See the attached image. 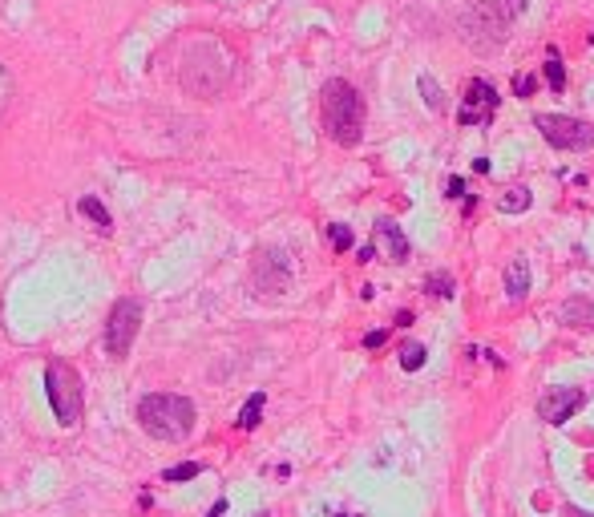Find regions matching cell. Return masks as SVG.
<instances>
[{"mask_svg":"<svg viewBox=\"0 0 594 517\" xmlns=\"http://www.w3.org/2000/svg\"><path fill=\"white\" fill-rule=\"evenodd\" d=\"M178 81L194 97H219L223 85L231 81V53L215 37L190 41L182 53V65H178Z\"/></svg>","mask_w":594,"mask_h":517,"instance_id":"6da1fadb","label":"cell"},{"mask_svg":"<svg viewBox=\"0 0 594 517\" xmlns=\"http://www.w3.org/2000/svg\"><path fill=\"white\" fill-rule=\"evenodd\" d=\"M320 106H324V130L336 146H356L364 138V101L356 85H348L344 77H332L320 93Z\"/></svg>","mask_w":594,"mask_h":517,"instance_id":"7a4b0ae2","label":"cell"},{"mask_svg":"<svg viewBox=\"0 0 594 517\" xmlns=\"http://www.w3.org/2000/svg\"><path fill=\"white\" fill-rule=\"evenodd\" d=\"M138 421L154 441H186L194 429V404L178 392H150L138 404Z\"/></svg>","mask_w":594,"mask_h":517,"instance_id":"3957f363","label":"cell"},{"mask_svg":"<svg viewBox=\"0 0 594 517\" xmlns=\"http://www.w3.org/2000/svg\"><path fill=\"white\" fill-rule=\"evenodd\" d=\"M45 392H49V404H53L57 425H65V429L81 425V408H85V400H81V376H77L73 364H65V360H49V368H45Z\"/></svg>","mask_w":594,"mask_h":517,"instance_id":"277c9868","label":"cell"},{"mask_svg":"<svg viewBox=\"0 0 594 517\" xmlns=\"http://www.w3.org/2000/svg\"><path fill=\"white\" fill-rule=\"evenodd\" d=\"M461 33L473 49L489 53V49H502L506 37H510V17L493 5V0H481V5H473L465 17H461Z\"/></svg>","mask_w":594,"mask_h":517,"instance_id":"5b68a950","label":"cell"},{"mask_svg":"<svg viewBox=\"0 0 594 517\" xmlns=\"http://www.w3.org/2000/svg\"><path fill=\"white\" fill-rule=\"evenodd\" d=\"M138 328H142V303L130 299V295L118 299V303L110 307V320H106V352H110L114 360H122V356L134 348Z\"/></svg>","mask_w":594,"mask_h":517,"instance_id":"8992f818","label":"cell"},{"mask_svg":"<svg viewBox=\"0 0 594 517\" xmlns=\"http://www.w3.org/2000/svg\"><path fill=\"white\" fill-rule=\"evenodd\" d=\"M534 126L542 130V138L554 146V150H590L594 146V126L582 122V118H570V114H538Z\"/></svg>","mask_w":594,"mask_h":517,"instance_id":"52a82bcc","label":"cell"},{"mask_svg":"<svg viewBox=\"0 0 594 517\" xmlns=\"http://www.w3.org/2000/svg\"><path fill=\"white\" fill-rule=\"evenodd\" d=\"M498 106H502L498 89H493L485 77H473V81L465 85V97H461L457 122H461V126H489V122H493V114H498Z\"/></svg>","mask_w":594,"mask_h":517,"instance_id":"ba28073f","label":"cell"},{"mask_svg":"<svg viewBox=\"0 0 594 517\" xmlns=\"http://www.w3.org/2000/svg\"><path fill=\"white\" fill-rule=\"evenodd\" d=\"M251 287L259 295H283L291 287V263H287V255L275 251V247L259 251L255 255V267H251Z\"/></svg>","mask_w":594,"mask_h":517,"instance_id":"9c48e42d","label":"cell"},{"mask_svg":"<svg viewBox=\"0 0 594 517\" xmlns=\"http://www.w3.org/2000/svg\"><path fill=\"white\" fill-rule=\"evenodd\" d=\"M582 388H546L542 396H538V417L546 421V425H566L574 412L582 408Z\"/></svg>","mask_w":594,"mask_h":517,"instance_id":"30bf717a","label":"cell"},{"mask_svg":"<svg viewBox=\"0 0 594 517\" xmlns=\"http://www.w3.org/2000/svg\"><path fill=\"white\" fill-rule=\"evenodd\" d=\"M376 239L388 247V263H405L409 259V239L392 219H376Z\"/></svg>","mask_w":594,"mask_h":517,"instance_id":"8fae6325","label":"cell"},{"mask_svg":"<svg viewBox=\"0 0 594 517\" xmlns=\"http://www.w3.org/2000/svg\"><path fill=\"white\" fill-rule=\"evenodd\" d=\"M506 295L514 303H522L530 295V263H526V255H514L510 259V267H506Z\"/></svg>","mask_w":594,"mask_h":517,"instance_id":"7c38bea8","label":"cell"},{"mask_svg":"<svg viewBox=\"0 0 594 517\" xmlns=\"http://www.w3.org/2000/svg\"><path fill=\"white\" fill-rule=\"evenodd\" d=\"M558 320L562 324H574V328H594V303L590 299H566L562 307H558Z\"/></svg>","mask_w":594,"mask_h":517,"instance_id":"4fadbf2b","label":"cell"},{"mask_svg":"<svg viewBox=\"0 0 594 517\" xmlns=\"http://www.w3.org/2000/svg\"><path fill=\"white\" fill-rule=\"evenodd\" d=\"M77 211L97 227V231H102V235H110L114 231V219H110V211H106V206L102 202H97V198H81L77 202Z\"/></svg>","mask_w":594,"mask_h":517,"instance_id":"5bb4252c","label":"cell"},{"mask_svg":"<svg viewBox=\"0 0 594 517\" xmlns=\"http://www.w3.org/2000/svg\"><path fill=\"white\" fill-rule=\"evenodd\" d=\"M530 190L526 186H514V190H506L502 194V215H522V211H530Z\"/></svg>","mask_w":594,"mask_h":517,"instance_id":"9a60e30c","label":"cell"},{"mask_svg":"<svg viewBox=\"0 0 594 517\" xmlns=\"http://www.w3.org/2000/svg\"><path fill=\"white\" fill-rule=\"evenodd\" d=\"M417 89H421V97H425V106H429V110H441V101H445V89L437 85V77L421 73V77H417Z\"/></svg>","mask_w":594,"mask_h":517,"instance_id":"2e32d148","label":"cell"},{"mask_svg":"<svg viewBox=\"0 0 594 517\" xmlns=\"http://www.w3.org/2000/svg\"><path fill=\"white\" fill-rule=\"evenodd\" d=\"M546 81H550V89H554V93H562V89H566V69H562L558 49H546Z\"/></svg>","mask_w":594,"mask_h":517,"instance_id":"e0dca14e","label":"cell"},{"mask_svg":"<svg viewBox=\"0 0 594 517\" xmlns=\"http://www.w3.org/2000/svg\"><path fill=\"white\" fill-rule=\"evenodd\" d=\"M259 417H263V392H255V396L243 404V412H239V429L251 433V429L259 425Z\"/></svg>","mask_w":594,"mask_h":517,"instance_id":"ac0fdd59","label":"cell"},{"mask_svg":"<svg viewBox=\"0 0 594 517\" xmlns=\"http://www.w3.org/2000/svg\"><path fill=\"white\" fill-rule=\"evenodd\" d=\"M401 368L405 372H421L425 368V344H405L401 348Z\"/></svg>","mask_w":594,"mask_h":517,"instance_id":"d6986e66","label":"cell"},{"mask_svg":"<svg viewBox=\"0 0 594 517\" xmlns=\"http://www.w3.org/2000/svg\"><path fill=\"white\" fill-rule=\"evenodd\" d=\"M425 287H429V295H445V299L457 295V291H453V275H445V271H441V275L433 271V275L425 279Z\"/></svg>","mask_w":594,"mask_h":517,"instance_id":"ffe728a7","label":"cell"},{"mask_svg":"<svg viewBox=\"0 0 594 517\" xmlns=\"http://www.w3.org/2000/svg\"><path fill=\"white\" fill-rule=\"evenodd\" d=\"M328 243H332L336 251H352V231H348L344 223H332V227H328Z\"/></svg>","mask_w":594,"mask_h":517,"instance_id":"44dd1931","label":"cell"},{"mask_svg":"<svg viewBox=\"0 0 594 517\" xmlns=\"http://www.w3.org/2000/svg\"><path fill=\"white\" fill-rule=\"evenodd\" d=\"M198 473H203V465H198V461H186V465L166 469V481H190V477H198Z\"/></svg>","mask_w":594,"mask_h":517,"instance_id":"7402d4cb","label":"cell"},{"mask_svg":"<svg viewBox=\"0 0 594 517\" xmlns=\"http://www.w3.org/2000/svg\"><path fill=\"white\" fill-rule=\"evenodd\" d=\"M9 97H13V77H9L5 65H0V118H5V110H9Z\"/></svg>","mask_w":594,"mask_h":517,"instance_id":"603a6c76","label":"cell"},{"mask_svg":"<svg viewBox=\"0 0 594 517\" xmlns=\"http://www.w3.org/2000/svg\"><path fill=\"white\" fill-rule=\"evenodd\" d=\"M534 85H538V81H534V73H518V77H514V93H518V97H530V93H534Z\"/></svg>","mask_w":594,"mask_h":517,"instance_id":"cb8c5ba5","label":"cell"},{"mask_svg":"<svg viewBox=\"0 0 594 517\" xmlns=\"http://www.w3.org/2000/svg\"><path fill=\"white\" fill-rule=\"evenodd\" d=\"M493 5H498L506 17H518V13H526V5H530V0H493Z\"/></svg>","mask_w":594,"mask_h":517,"instance_id":"d4e9b609","label":"cell"},{"mask_svg":"<svg viewBox=\"0 0 594 517\" xmlns=\"http://www.w3.org/2000/svg\"><path fill=\"white\" fill-rule=\"evenodd\" d=\"M384 340H388V332H368V336H364V348H372V352H376Z\"/></svg>","mask_w":594,"mask_h":517,"instance_id":"484cf974","label":"cell"},{"mask_svg":"<svg viewBox=\"0 0 594 517\" xmlns=\"http://www.w3.org/2000/svg\"><path fill=\"white\" fill-rule=\"evenodd\" d=\"M465 194V178H449V198H461Z\"/></svg>","mask_w":594,"mask_h":517,"instance_id":"4316f807","label":"cell"},{"mask_svg":"<svg viewBox=\"0 0 594 517\" xmlns=\"http://www.w3.org/2000/svg\"><path fill=\"white\" fill-rule=\"evenodd\" d=\"M562 517H594V513H586V509H578V505H566Z\"/></svg>","mask_w":594,"mask_h":517,"instance_id":"83f0119b","label":"cell"},{"mask_svg":"<svg viewBox=\"0 0 594 517\" xmlns=\"http://www.w3.org/2000/svg\"><path fill=\"white\" fill-rule=\"evenodd\" d=\"M223 509H227V501H219V505L211 509V517H223Z\"/></svg>","mask_w":594,"mask_h":517,"instance_id":"f1b7e54d","label":"cell"},{"mask_svg":"<svg viewBox=\"0 0 594 517\" xmlns=\"http://www.w3.org/2000/svg\"><path fill=\"white\" fill-rule=\"evenodd\" d=\"M590 41H594V33H590Z\"/></svg>","mask_w":594,"mask_h":517,"instance_id":"f546056e","label":"cell"},{"mask_svg":"<svg viewBox=\"0 0 594 517\" xmlns=\"http://www.w3.org/2000/svg\"><path fill=\"white\" fill-rule=\"evenodd\" d=\"M259 517H267V513H259Z\"/></svg>","mask_w":594,"mask_h":517,"instance_id":"4dcf8cb0","label":"cell"}]
</instances>
